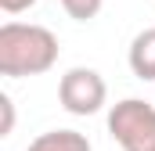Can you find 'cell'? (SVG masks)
Wrapping results in <instances>:
<instances>
[{"mask_svg":"<svg viewBox=\"0 0 155 151\" xmlns=\"http://www.w3.org/2000/svg\"><path fill=\"white\" fill-rule=\"evenodd\" d=\"M58 36L33 22H4L0 25V76L25 79L43 76L58 61Z\"/></svg>","mask_w":155,"mask_h":151,"instance_id":"6da1fadb","label":"cell"},{"mask_svg":"<svg viewBox=\"0 0 155 151\" xmlns=\"http://www.w3.org/2000/svg\"><path fill=\"white\" fill-rule=\"evenodd\" d=\"M108 133L123 151H155V104L126 97L108 112Z\"/></svg>","mask_w":155,"mask_h":151,"instance_id":"7a4b0ae2","label":"cell"},{"mask_svg":"<svg viewBox=\"0 0 155 151\" xmlns=\"http://www.w3.org/2000/svg\"><path fill=\"white\" fill-rule=\"evenodd\" d=\"M105 97H108V86H105V79L101 72H94V69H69V72L61 76V83H58V101H61V108L69 115H94L105 108Z\"/></svg>","mask_w":155,"mask_h":151,"instance_id":"3957f363","label":"cell"},{"mask_svg":"<svg viewBox=\"0 0 155 151\" xmlns=\"http://www.w3.org/2000/svg\"><path fill=\"white\" fill-rule=\"evenodd\" d=\"M126 61H130V72L137 79H155V29H144L134 36Z\"/></svg>","mask_w":155,"mask_h":151,"instance_id":"277c9868","label":"cell"},{"mask_svg":"<svg viewBox=\"0 0 155 151\" xmlns=\"http://www.w3.org/2000/svg\"><path fill=\"white\" fill-rule=\"evenodd\" d=\"M25 151H94V148L79 130H47Z\"/></svg>","mask_w":155,"mask_h":151,"instance_id":"5b68a950","label":"cell"},{"mask_svg":"<svg viewBox=\"0 0 155 151\" xmlns=\"http://www.w3.org/2000/svg\"><path fill=\"white\" fill-rule=\"evenodd\" d=\"M101 4L105 0H61V11L76 22H90V18L101 14Z\"/></svg>","mask_w":155,"mask_h":151,"instance_id":"8992f818","label":"cell"},{"mask_svg":"<svg viewBox=\"0 0 155 151\" xmlns=\"http://www.w3.org/2000/svg\"><path fill=\"white\" fill-rule=\"evenodd\" d=\"M0 112H4L0 137H11V130H15V101H11V94H0Z\"/></svg>","mask_w":155,"mask_h":151,"instance_id":"52a82bcc","label":"cell"},{"mask_svg":"<svg viewBox=\"0 0 155 151\" xmlns=\"http://www.w3.org/2000/svg\"><path fill=\"white\" fill-rule=\"evenodd\" d=\"M36 0H0V7L7 11V14H22V11H29Z\"/></svg>","mask_w":155,"mask_h":151,"instance_id":"ba28073f","label":"cell"}]
</instances>
